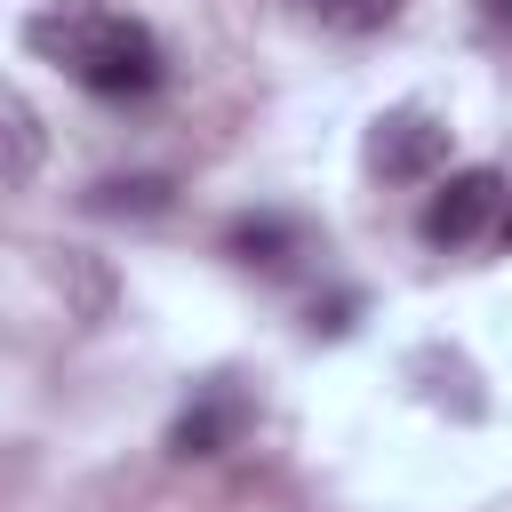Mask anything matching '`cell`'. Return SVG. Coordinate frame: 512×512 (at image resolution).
I'll return each instance as SVG.
<instances>
[{
	"label": "cell",
	"instance_id": "1",
	"mask_svg": "<svg viewBox=\"0 0 512 512\" xmlns=\"http://www.w3.org/2000/svg\"><path fill=\"white\" fill-rule=\"evenodd\" d=\"M24 48L64 64L88 96H152L168 80V48L144 16H120L104 0H48L24 16Z\"/></svg>",
	"mask_w": 512,
	"mask_h": 512
},
{
	"label": "cell",
	"instance_id": "2",
	"mask_svg": "<svg viewBox=\"0 0 512 512\" xmlns=\"http://www.w3.org/2000/svg\"><path fill=\"white\" fill-rule=\"evenodd\" d=\"M368 168L384 184H432L448 168V120L424 112V104H392L376 128H368Z\"/></svg>",
	"mask_w": 512,
	"mask_h": 512
},
{
	"label": "cell",
	"instance_id": "3",
	"mask_svg": "<svg viewBox=\"0 0 512 512\" xmlns=\"http://www.w3.org/2000/svg\"><path fill=\"white\" fill-rule=\"evenodd\" d=\"M504 176L496 168H456V176H440V192L416 208V232H424V248H464V240H480L496 216H504Z\"/></svg>",
	"mask_w": 512,
	"mask_h": 512
},
{
	"label": "cell",
	"instance_id": "4",
	"mask_svg": "<svg viewBox=\"0 0 512 512\" xmlns=\"http://www.w3.org/2000/svg\"><path fill=\"white\" fill-rule=\"evenodd\" d=\"M256 424V400L232 384V376H208V384H192V400L176 408V424H168V456H224V448H240V432Z\"/></svg>",
	"mask_w": 512,
	"mask_h": 512
},
{
	"label": "cell",
	"instance_id": "5",
	"mask_svg": "<svg viewBox=\"0 0 512 512\" xmlns=\"http://www.w3.org/2000/svg\"><path fill=\"white\" fill-rule=\"evenodd\" d=\"M224 256L248 264V272H280L288 256H304V224H296V216H272V208L232 216V224H224Z\"/></svg>",
	"mask_w": 512,
	"mask_h": 512
},
{
	"label": "cell",
	"instance_id": "6",
	"mask_svg": "<svg viewBox=\"0 0 512 512\" xmlns=\"http://www.w3.org/2000/svg\"><path fill=\"white\" fill-rule=\"evenodd\" d=\"M40 160H48V128H40L32 96L0 80V184H32Z\"/></svg>",
	"mask_w": 512,
	"mask_h": 512
},
{
	"label": "cell",
	"instance_id": "7",
	"mask_svg": "<svg viewBox=\"0 0 512 512\" xmlns=\"http://www.w3.org/2000/svg\"><path fill=\"white\" fill-rule=\"evenodd\" d=\"M176 184L168 176H96L88 184V216H168Z\"/></svg>",
	"mask_w": 512,
	"mask_h": 512
},
{
	"label": "cell",
	"instance_id": "8",
	"mask_svg": "<svg viewBox=\"0 0 512 512\" xmlns=\"http://www.w3.org/2000/svg\"><path fill=\"white\" fill-rule=\"evenodd\" d=\"M400 8H408V0H320V16H328L336 32H384Z\"/></svg>",
	"mask_w": 512,
	"mask_h": 512
},
{
	"label": "cell",
	"instance_id": "9",
	"mask_svg": "<svg viewBox=\"0 0 512 512\" xmlns=\"http://www.w3.org/2000/svg\"><path fill=\"white\" fill-rule=\"evenodd\" d=\"M360 312V296H336V304H312V336H344Z\"/></svg>",
	"mask_w": 512,
	"mask_h": 512
},
{
	"label": "cell",
	"instance_id": "10",
	"mask_svg": "<svg viewBox=\"0 0 512 512\" xmlns=\"http://www.w3.org/2000/svg\"><path fill=\"white\" fill-rule=\"evenodd\" d=\"M480 16L488 24H512V0H480Z\"/></svg>",
	"mask_w": 512,
	"mask_h": 512
},
{
	"label": "cell",
	"instance_id": "11",
	"mask_svg": "<svg viewBox=\"0 0 512 512\" xmlns=\"http://www.w3.org/2000/svg\"><path fill=\"white\" fill-rule=\"evenodd\" d=\"M496 240H504V248H512V200H504V216H496Z\"/></svg>",
	"mask_w": 512,
	"mask_h": 512
}]
</instances>
